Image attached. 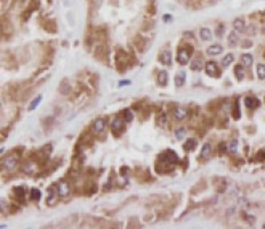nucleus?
Masks as SVG:
<instances>
[{
    "instance_id": "6e6552de",
    "label": "nucleus",
    "mask_w": 265,
    "mask_h": 229,
    "mask_svg": "<svg viewBox=\"0 0 265 229\" xmlns=\"http://www.w3.org/2000/svg\"><path fill=\"white\" fill-rule=\"evenodd\" d=\"M187 116V110L183 107H178L174 110V117L177 120H183Z\"/></svg>"
},
{
    "instance_id": "412c9836",
    "label": "nucleus",
    "mask_w": 265,
    "mask_h": 229,
    "mask_svg": "<svg viewBox=\"0 0 265 229\" xmlns=\"http://www.w3.org/2000/svg\"><path fill=\"white\" fill-rule=\"evenodd\" d=\"M210 152H212V146H210V143H205L202 147V149H201V152H200V156L201 158H206L210 155Z\"/></svg>"
},
{
    "instance_id": "7c9ffc66",
    "label": "nucleus",
    "mask_w": 265,
    "mask_h": 229,
    "mask_svg": "<svg viewBox=\"0 0 265 229\" xmlns=\"http://www.w3.org/2000/svg\"><path fill=\"white\" fill-rule=\"evenodd\" d=\"M124 118L126 119V121H131V120L134 119V114H133V112L129 109H126L124 111Z\"/></svg>"
},
{
    "instance_id": "5701e85b",
    "label": "nucleus",
    "mask_w": 265,
    "mask_h": 229,
    "mask_svg": "<svg viewBox=\"0 0 265 229\" xmlns=\"http://www.w3.org/2000/svg\"><path fill=\"white\" fill-rule=\"evenodd\" d=\"M167 80H168V75H167V71H165V70L160 71V72H159V75H158V81H159V84H160V85H162V86H165V85L167 84Z\"/></svg>"
},
{
    "instance_id": "f3484780",
    "label": "nucleus",
    "mask_w": 265,
    "mask_h": 229,
    "mask_svg": "<svg viewBox=\"0 0 265 229\" xmlns=\"http://www.w3.org/2000/svg\"><path fill=\"white\" fill-rule=\"evenodd\" d=\"M241 62H242V64H244V67H250L251 64H253V62H254V57H253V55L251 54H244L242 56H241Z\"/></svg>"
},
{
    "instance_id": "f8f14e48",
    "label": "nucleus",
    "mask_w": 265,
    "mask_h": 229,
    "mask_svg": "<svg viewBox=\"0 0 265 229\" xmlns=\"http://www.w3.org/2000/svg\"><path fill=\"white\" fill-rule=\"evenodd\" d=\"M60 92H61L63 95H68V94L71 92L70 84L68 83V80H66V79H63L62 83L60 84Z\"/></svg>"
},
{
    "instance_id": "f704fd0d",
    "label": "nucleus",
    "mask_w": 265,
    "mask_h": 229,
    "mask_svg": "<svg viewBox=\"0 0 265 229\" xmlns=\"http://www.w3.org/2000/svg\"><path fill=\"white\" fill-rule=\"evenodd\" d=\"M223 30H224V29H223V28H222V25H221V26H219V28H218V29L216 30V35H217V36L221 37V36H222V33H223Z\"/></svg>"
},
{
    "instance_id": "bb28decb",
    "label": "nucleus",
    "mask_w": 265,
    "mask_h": 229,
    "mask_svg": "<svg viewBox=\"0 0 265 229\" xmlns=\"http://www.w3.org/2000/svg\"><path fill=\"white\" fill-rule=\"evenodd\" d=\"M185 135H186V131L184 130L183 127H179V128H177L175 131V136H176L177 140H182V139L185 138Z\"/></svg>"
},
{
    "instance_id": "f257e3e1",
    "label": "nucleus",
    "mask_w": 265,
    "mask_h": 229,
    "mask_svg": "<svg viewBox=\"0 0 265 229\" xmlns=\"http://www.w3.org/2000/svg\"><path fill=\"white\" fill-rule=\"evenodd\" d=\"M160 159L163 163L162 165H175L178 161V156L175 151L166 150L162 155H160Z\"/></svg>"
},
{
    "instance_id": "9b49d317",
    "label": "nucleus",
    "mask_w": 265,
    "mask_h": 229,
    "mask_svg": "<svg viewBox=\"0 0 265 229\" xmlns=\"http://www.w3.org/2000/svg\"><path fill=\"white\" fill-rule=\"evenodd\" d=\"M244 104H246V107L247 108H249V109H254L256 107H258L260 105V101L257 99H255V98H246L244 99Z\"/></svg>"
},
{
    "instance_id": "7ed1b4c3",
    "label": "nucleus",
    "mask_w": 265,
    "mask_h": 229,
    "mask_svg": "<svg viewBox=\"0 0 265 229\" xmlns=\"http://www.w3.org/2000/svg\"><path fill=\"white\" fill-rule=\"evenodd\" d=\"M17 163H18V157L16 155H11L6 157V159L4 161V166L6 167L7 171H13L17 165Z\"/></svg>"
},
{
    "instance_id": "9d476101",
    "label": "nucleus",
    "mask_w": 265,
    "mask_h": 229,
    "mask_svg": "<svg viewBox=\"0 0 265 229\" xmlns=\"http://www.w3.org/2000/svg\"><path fill=\"white\" fill-rule=\"evenodd\" d=\"M206 52H207V54L210 55V56L218 55V54H221V53L223 52V47L221 46V45H212V46L208 47Z\"/></svg>"
},
{
    "instance_id": "473e14b6",
    "label": "nucleus",
    "mask_w": 265,
    "mask_h": 229,
    "mask_svg": "<svg viewBox=\"0 0 265 229\" xmlns=\"http://www.w3.org/2000/svg\"><path fill=\"white\" fill-rule=\"evenodd\" d=\"M226 149H228V147L225 146V143H223V142H222V143H219V150L222 151V152H223V151H225Z\"/></svg>"
},
{
    "instance_id": "c9c22d12",
    "label": "nucleus",
    "mask_w": 265,
    "mask_h": 229,
    "mask_svg": "<svg viewBox=\"0 0 265 229\" xmlns=\"http://www.w3.org/2000/svg\"><path fill=\"white\" fill-rule=\"evenodd\" d=\"M124 85H130V80H121V81H119V86H124Z\"/></svg>"
},
{
    "instance_id": "39448f33",
    "label": "nucleus",
    "mask_w": 265,
    "mask_h": 229,
    "mask_svg": "<svg viewBox=\"0 0 265 229\" xmlns=\"http://www.w3.org/2000/svg\"><path fill=\"white\" fill-rule=\"evenodd\" d=\"M92 128H93L94 133H96V134L102 133V132L104 131V128H105V121H104V119H102V118L96 119L95 121H94Z\"/></svg>"
},
{
    "instance_id": "423d86ee",
    "label": "nucleus",
    "mask_w": 265,
    "mask_h": 229,
    "mask_svg": "<svg viewBox=\"0 0 265 229\" xmlns=\"http://www.w3.org/2000/svg\"><path fill=\"white\" fill-rule=\"evenodd\" d=\"M69 193H70V186H69L68 182L65 181H61L58 183V195L61 197H65L68 196Z\"/></svg>"
},
{
    "instance_id": "ddd939ff",
    "label": "nucleus",
    "mask_w": 265,
    "mask_h": 229,
    "mask_svg": "<svg viewBox=\"0 0 265 229\" xmlns=\"http://www.w3.org/2000/svg\"><path fill=\"white\" fill-rule=\"evenodd\" d=\"M238 41H239L238 35H237L234 31L230 32L229 37H228V44L230 45V47H235L237 45H238Z\"/></svg>"
},
{
    "instance_id": "c85d7f7f",
    "label": "nucleus",
    "mask_w": 265,
    "mask_h": 229,
    "mask_svg": "<svg viewBox=\"0 0 265 229\" xmlns=\"http://www.w3.org/2000/svg\"><path fill=\"white\" fill-rule=\"evenodd\" d=\"M14 193H15V195L17 197L22 198L25 196V189L23 187H15L14 188Z\"/></svg>"
},
{
    "instance_id": "a878e982",
    "label": "nucleus",
    "mask_w": 265,
    "mask_h": 229,
    "mask_svg": "<svg viewBox=\"0 0 265 229\" xmlns=\"http://www.w3.org/2000/svg\"><path fill=\"white\" fill-rule=\"evenodd\" d=\"M257 76L260 79H264L265 78V65L264 64H257Z\"/></svg>"
},
{
    "instance_id": "aec40b11",
    "label": "nucleus",
    "mask_w": 265,
    "mask_h": 229,
    "mask_svg": "<svg viewBox=\"0 0 265 229\" xmlns=\"http://www.w3.org/2000/svg\"><path fill=\"white\" fill-rule=\"evenodd\" d=\"M233 61H234V55L232 53H229L228 55H225V56L223 57V60H222V65H223L224 68H228Z\"/></svg>"
},
{
    "instance_id": "dca6fc26",
    "label": "nucleus",
    "mask_w": 265,
    "mask_h": 229,
    "mask_svg": "<svg viewBox=\"0 0 265 229\" xmlns=\"http://www.w3.org/2000/svg\"><path fill=\"white\" fill-rule=\"evenodd\" d=\"M191 70L193 71H200L201 69L203 68V62L201 58H196L191 62V65H190Z\"/></svg>"
},
{
    "instance_id": "4468645a",
    "label": "nucleus",
    "mask_w": 265,
    "mask_h": 229,
    "mask_svg": "<svg viewBox=\"0 0 265 229\" xmlns=\"http://www.w3.org/2000/svg\"><path fill=\"white\" fill-rule=\"evenodd\" d=\"M185 79H186V73L185 71H181L175 76V84L176 86H183L185 83Z\"/></svg>"
},
{
    "instance_id": "2f4dec72",
    "label": "nucleus",
    "mask_w": 265,
    "mask_h": 229,
    "mask_svg": "<svg viewBox=\"0 0 265 229\" xmlns=\"http://www.w3.org/2000/svg\"><path fill=\"white\" fill-rule=\"evenodd\" d=\"M233 117L235 119L240 118V108H239V102H235V107H233Z\"/></svg>"
},
{
    "instance_id": "e433bc0d",
    "label": "nucleus",
    "mask_w": 265,
    "mask_h": 229,
    "mask_svg": "<svg viewBox=\"0 0 265 229\" xmlns=\"http://www.w3.org/2000/svg\"><path fill=\"white\" fill-rule=\"evenodd\" d=\"M263 228H265V224H263Z\"/></svg>"
},
{
    "instance_id": "393cba45",
    "label": "nucleus",
    "mask_w": 265,
    "mask_h": 229,
    "mask_svg": "<svg viewBox=\"0 0 265 229\" xmlns=\"http://www.w3.org/2000/svg\"><path fill=\"white\" fill-rule=\"evenodd\" d=\"M41 100H42V95H38L36 99L33 100L31 102V104L29 105V111H32V110H34L39 105V103L41 102Z\"/></svg>"
},
{
    "instance_id": "a211bd4d",
    "label": "nucleus",
    "mask_w": 265,
    "mask_h": 229,
    "mask_svg": "<svg viewBox=\"0 0 265 229\" xmlns=\"http://www.w3.org/2000/svg\"><path fill=\"white\" fill-rule=\"evenodd\" d=\"M234 73H235V77H237V79H238L239 81H241V80L244 79V67H242V65H240V64L235 65V67H234Z\"/></svg>"
},
{
    "instance_id": "2eb2a0df",
    "label": "nucleus",
    "mask_w": 265,
    "mask_h": 229,
    "mask_svg": "<svg viewBox=\"0 0 265 229\" xmlns=\"http://www.w3.org/2000/svg\"><path fill=\"white\" fill-rule=\"evenodd\" d=\"M200 38L202 39L203 41H209V40H212V31L208 29V28H202L201 30H200Z\"/></svg>"
},
{
    "instance_id": "1a4fd4ad",
    "label": "nucleus",
    "mask_w": 265,
    "mask_h": 229,
    "mask_svg": "<svg viewBox=\"0 0 265 229\" xmlns=\"http://www.w3.org/2000/svg\"><path fill=\"white\" fill-rule=\"evenodd\" d=\"M111 128L115 133H118V132H121L124 131V120L120 119V118H115L112 124H111Z\"/></svg>"
},
{
    "instance_id": "4be33fe9",
    "label": "nucleus",
    "mask_w": 265,
    "mask_h": 229,
    "mask_svg": "<svg viewBox=\"0 0 265 229\" xmlns=\"http://www.w3.org/2000/svg\"><path fill=\"white\" fill-rule=\"evenodd\" d=\"M184 150H186V151H191L193 150L196 147H197V141L194 140V139H189V140L184 143Z\"/></svg>"
},
{
    "instance_id": "72a5a7b5",
    "label": "nucleus",
    "mask_w": 265,
    "mask_h": 229,
    "mask_svg": "<svg viewBox=\"0 0 265 229\" xmlns=\"http://www.w3.org/2000/svg\"><path fill=\"white\" fill-rule=\"evenodd\" d=\"M172 16L170 15H165L163 16V21L166 22V23H168V22H172Z\"/></svg>"
},
{
    "instance_id": "20e7f679",
    "label": "nucleus",
    "mask_w": 265,
    "mask_h": 229,
    "mask_svg": "<svg viewBox=\"0 0 265 229\" xmlns=\"http://www.w3.org/2000/svg\"><path fill=\"white\" fill-rule=\"evenodd\" d=\"M206 72L210 77H219L221 76V71L215 62H208L206 64Z\"/></svg>"
},
{
    "instance_id": "b1692460",
    "label": "nucleus",
    "mask_w": 265,
    "mask_h": 229,
    "mask_svg": "<svg viewBox=\"0 0 265 229\" xmlns=\"http://www.w3.org/2000/svg\"><path fill=\"white\" fill-rule=\"evenodd\" d=\"M22 170L25 172V173H27V174H32V173L34 172V164H33L32 161H27L25 164H23Z\"/></svg>"
},
{
    "instance_id": "c756f323",
    "label": "nucleus",
    "mask_w": 265,
    "mask_h": 229,
    "mask_svg": "<svg viewBox=\"0 0 265 229\" xmlns=\"http://www.w3.org/2000/svg\"><path fill=\"white\" fill-rule=\"evenodd\" d=\"M40 196H41V193H40L39 189L33 188L31 190V198L33 201H39V199H40Z\"/></svg>"
},
{
    "instance_id": "0eeeda50",
    "label": "nucleus",
    "mask_w": 265,
    "mask_h": 229,
    "mask_svg": "<svg viewBox=\"0 0 265 229\" xmlns=\"http://www.w3.org/2000/svg\"><path fill=\"white\" fill-rule=\"evenodd\" d=\"M159 60H160V62L162 64H165V65H170L172 64V53L168 52V51H165V52H162L160 54V56H159Z\"/></svg>"
},
{
    "instance_id": "cd10ccee",
    "label": "nucleus",
    "mask_w": 265,
    "mask_h": 229,
    "mask_svg": "<svg viewBox=\"0 0 265 229\" xmlns=\"http://www.w3.org/2000/svg\"><path fill=\"white\" fill-rule=\"evenodd\" d=\"M228 149H229L230 152H232V154L237 152V150H238V141H237V140L231 141V142H230V144L228 146Z\"/></svg>"
},
{
    "instance_id": "f03ea898",
    "label": "nucleus",
    "mask_w": 265,
    "mask_h": 229,
    "mask_svg": "<svg viewBox=\"0 0 265 229\" xmlns=\"http://www.w3.org/2000/svg\"><path fill=\"white\" fill-rule=\"evenodd\" d=\"M193 52V48L190 45L187 48H182L181 51H178V54H177V62L179 64H186L190 60V56Z\"/></svg>"
},
{
    "instance_id": "6ab92c4d",
    "label": "nucleus",
    "mask_w": 265,
    "mask_h": 229,
    "mask_svg": "<svg viewBox=\"0 0 265 229\" xmlns=\"http://www.w3.org/2000/svg\"><path fill=\"white\" fill-rule=\"evenodd\" d=\"M233 28L237 32H242L244 30V21L242 18H237L233 22Z\"/></svg>"
}]
</instances>
